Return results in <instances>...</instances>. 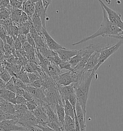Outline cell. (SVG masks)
<instances>
[{"label": "cell", "mask_w": 123, "mask_h": 131, "mask_svg": "<svg viewBox=\"0 0 123 131\" xmlns=\"http://www.w3.org/2000/svg\"><path fill=\"white\" fill-rule=\"evenodd\" d=\"M31 18L32 20L33 26L34 27L36 30L40 35H42V31L43 27L42 26V21L38 16V14L35 11Z\"/></svg>", "instance_id": "cell-19"}, {"label": "cell", "mask_w": 123, "mask_h": 131, "mask_svg": "<svg viewBox=\"0 0 123 131\" xmlns=\"http://www.w3.org/2000/svg\"><path fill=\"white\" fill-rule=\"evenodd\" d=\"M35 11L38 14V16H39L40 20L42 22V26L44 29H46V21L47 20V16H46V12L47 9L44 8L42 1L39 0L37 1L35 4Z\"/></svg>", "instance_id": "cell-13"}, {"label": "cell", "mask_w": 123, "mask_h": 131, "mask_svg": "<svg viewBox=\"0 0 123 131\" xmlns=\"http://www.w3.org/2000/svg\"><path fill=\"white\" fill-rule=\"evenodd\" d=\"M24 1L19 0H10L9 4L13 9L22 10Z\"/></svg>", "instance_id": "cell-25"}, {"label": "cell", "mask_w": 123, "mask_h": 131, "mask_svg": "<svg viewBox=\"0 0 123 131\" xmlns=\"http://www.w3.org/2000/svg\"><path fill=\"white\" fill-rule=\"evenodd\" d=\"M36 1L34 0L24 1L22 11L30 18L35 12V4Z\"/></svg>", "instance_id": "cell-17"}, {"label": "cell", "mask_w": 123, "mask_h": 131, "mask_svg": "<svg viewBox=\"0 0 123 131\" xmlns=\"http://www.w3.org/2000/svg\"><path fill=\"white\" fill-rule=\"evenodd\" d=\"M44 101L49 104L51 108L55 112L56 106L60 103H65V101L62 99L58 90L57 86L46 89ZM56 113V112H55Z\"/></svg>", "instance_id": "cell-5"}, {"label": "cell", "mask_w": 123, "mask_h": 131, "mask_svg": "<svg viewBox=\"0 0 123 131\" xmlns=\"http://www.w3.org/2000/svg\"><path fill=\"white\" fill-rule=\"evenodd\" d=\"M4 57H6L12 54V47L6 42H4Z\"/></svg>", "instance_id": "cell-34"}, {"label": "cell", "mask_w": 123, "mask_h": 131, "mask_svg": "<svg viewBox=\"0 0 123 131\" xmlns=\"http://www.w3.org/2000/svg\"><path fill=\"white\" fill-rule=\"evenodd\" d=\"M12 78L13 79L15 86H16L17 88L25 89L26 87L27 86V85H25L24 83H23V82L20 80L17 79L15 77H12Z\"/></svg>", "instance_id": "cell-31"}, {"label": "cell", "mask_w": 123, "mask_h": 131, "mask_svg": "<svg viewBox=\"0 0 123 131\" xmlns=\"http://www.w3.org/2000/svg\"><path fill=\"white\" fill-rule=\"evenodd\" d=\"M108 37L119 39L120 40L122 41L123 42V31H121V32L120 33L119 36H110Z\"/></svg>", "instance_id": "cell-45"}, {"label": "cell", "mask_w": 123, "mask_h": 131, "mask_svg": "<svg viewBox=\"0 0 123 131\" xmlns=\"http://www.w3.org/2000/svg\"><path fill=\"white\" fill-rule=\"evenodd\" d=\"M0 131H3V130H0Z\"/></svg>", "instance_id": "cell-51"}, {"label": "cell", "mask_w": 123, "mask_h": 131, "mask_svg": "<svg viewBox=\"0 0 123 131\" xmlns=\"http://www.w3.org/2000/svg\"><path fill=\"white\" fill-rule=\"evenodd\" d=\"M100 6L103 13L104 18L99 29L92 35L88 37H86L77 42L73 43L72 44V46H75L79 44L86 42L89 40L95 39L100 36L106 37L110 36H119L122 30L110 22L108 18L105 10L101 5Z\"/></svg>", "instance_id": "cell-1"}, {"label": "cell", "mask_w": 123, "mask_h": 131, "mask_svg": "<svg viewBox=\"0 0 123 131\" xmlns=\"http://www.w3.org/2000/svg\"><path fill=\"white\" fill-rule=\"evenodd\" d=\"M64 108L66 115L69 116L72 119H75L76 112H75L72 106L70 104L68 100H65Z\"/></svg>", "instance_id": "cell-24"}, {"label": "cell", "mask_w": 123, "mask_h": 131, "mask_svg": "<svg viewBox=\"0 0 123 131\" xmlns=\"http://www.w3.org/2000/svg\"><path fill=\"white\" fill-rule=\"evenodd\" d=\"M27 76L30 82V84L32 83L34 81H36L37 79H40L39 76L38 75V74L36 73H27Z\"/></svg>", "instance_id": "cell-35"}, {"label": "cell", "mask_w": 123, "mask_h": 131, "mask_svg": "<svg viewBox=\"0 0 123 131\" xmlns=\"http://www.w3.org/2000/svg\"><path fill=\"white\" fill-rule=\"evenodd\" d=\"M26 105L27 106L28 110L31 112H33L34 110L38 106V104L34 99L27 101Z\"/></svg>", "instance_id": "cell-27"}, {"label": "cell", "mask_w": 123, "mask_h": 131, "mask_svg": "<svg viewBox=\"0 0 123 131\" xmlns=\"http://www.w3.org/2000/svg\"><path fill=\"white\" fill-rule=\"evenodd\" d=\"M22 10L13 9L11 15V18L13 23L18 27L20 18L22 13Z\"/></svg>", "instance_id": "cell-23"}, {"label": "cell", "mask_w": 123, "mask_h": 131, "mask_svg": "<svg viewBox=\"0 0 123 131\" xmlns=\"http://www.w3.org/2000/svg\"><path fill=\"white\" fill-rule=\"evenodd\" d=\"M106 45L100 43L96 44H92L85 47L83 49L79 50V53L82 56V60L76 67L73 68V72L78 74H82L83 73V70L85 66L92 53L97 49L104 48Z\"/></svg>", "instance_id": "cell-3"}, {"label": "cell", "mask_w": 123, "mask_h": 131, "mask_svg": "<svg viewBox=\"0 0 123 131\" xmlns=\"http://www.w3.org/2000/svg\"><path fill=\"white\" fill-rule=\"evenodd\" d=\"M55 112L57 116L59 123L61 126H63L65 116L64 104L63 103H60L56 106Z\"/></svg>", "instance_id": "cell-21"}, {"label": "cell", "mask_w": 123, "mask_h": 131, "mask_svg": "<svg viewBox=\"0 0 123 131\" xmlns=\"http://www.w3.org/2000/svg\"><path fill=\"white\" fill-rule=\"evenodd\" d=\"M82 60V56L79 53L77 55L74 56L69 61V63L72 68H74Z\"/></svg>", "instance_id": "cell-26"}, {"label": "cell", "mask_w": 123, "mask_h": 131, "mask_svg": "<svg viewBox=\"0 0 123 131\" xmlns=\"http://www.w3.org/2000/svg\"><path fill=\"white\" fill-rule=\"evenodd\" d=\"M25 90L30 94L35 100L37 101L38 105L40 101H44L46 89L43 88V87L39 89H36L28 85Z\"/></svg>", "instance_id": "cell-9"}, {"label": "cell", "mask_w": 123, "mask_h": 131, "mask_svg": "<svg viewBox=\"0 0 123 131\" xmlns=\"http://www.w3.org/2000/svg\"><path fill=\"white\" fill-rule=\"evenodd\" d=\"M27 42L31 46L36 49L34 40L29 33H28L27 35Z\"/></svg>", "instance_id": "cell-40"}, {"label": "cell", "mask_w": 123, "mask_h": 131, "mask_svg": "<svg viewBox=\"0 0 123 131\" xmlns=\"http://www.w3.org/2000/svg\"><path fill=\"white\" fill-rule=\"evenodd\" d=\"M4 69L5 68L3 62H0V73H1V72L3 71Z\"/></svg>", "instance_id": "cell-50"}, {"label": "cell", "mask_w": 123, "mask_h": 131, "mask_svg": "<svg viewBox=\"0 0 123 131\" xmlns=\"http://www.w3.org/2000/svg\"><path fill=\"white\" fill-rule=\"evenodd\" d=\"M38 121V124H45L48 122V119L46 113L43 111L40 105H38L37 108L32 112Z\"/></svg>", "instance_id": "cell-16"}, {"label": "cell", "mask_w": 123, "mask_h": 131, "mask_svg": "<svg viewBox=\"0 0 123 131\" xmlns=\"http://www.w3.org/2000/svg\"><path fill=\"white\" fill-rule=\"evenodd\" d=\"M14 40V48L16 50H19L22 49V44L20 43L17 39V37H13Z\"/></svg>", "instance_id": "cell-36"}, {"label": "cell", "mask_w": 123, "mask_h": 131, "mask_svg": "<svg viewBox=\"0 0 123 131\" xmlns=\"http://www.w3.org/2000/svg\"><path fill=\"white\" fill-rule=\"evenodd\" d=\"M0 130L4 131H27L18 123L16 118L14 119H7L1 122Z\"/></svg>", "instance_id": "cell-8"}, {"label": "cell", "mask_w": 123, "mask_h": 131, "mask_svg": "<svg viewBox=\"0 0 123 131\" xmlns=\"http://www.w3.org/2000/svg\"><path fill=\"white\" fill-rule=\"evenodd\" d=\"M76 115L80 126L81 131H86V115L84 114L82 108L77 102L76 106Z\"/></svg>", "instance_id": "cell-14"}, {"label": "cell", "mask_w": 123, "mask_h": 131, "mask_svg": "<svg viewBox=\"0 0 123 131\" xmlns=\"http://www.w3.org/2000/svg\"><path fill=\"white\" fill-rule=\"evenodd\" d=\"M25 57L27 59V61L28 62L35 63V64L38 66V60H37V58L36 54L26 53Z\"/></svg>", "instance_id": "cell-30"}, {"label": "cell", "mask_w": 123, "mask_h": 131, "mask_svg": "<svg viewBox=\"0 0 123 131\" xmlns=\"http://www.w3.org/2000/svg\"><path fill=\"white\" fill-rule=\"evenodd\" d=\"M5 88L15 94L17 88L15 86V83L14 82L13 79H12V78H11V79L10 80V81L6 83Z\"/></svg>", "instance_id": "cell-28"}, {"label": "cell", "mask_w": 123, "mask_h": 131, "mask_svg": "<svg viewBox=\"0 0 123 131\" xmlns=\"http://www.w3.org/2000/svg\"><path fill=\"white\" fill-rule=\"evenodd\" d=\"M9 44L10 46L12 47H14V40L13 38L11 35H7L6 37L5 42Z\"/></svg>", "instance_id": "cell-42"}, {"label": "cell", "mask_w": 123, "mask_h": 131, "mask_svg": "<svg viewBox=\"0 0 123 131\" xmlns=\"http://www.w3.org/2000/svg\"><path fill=\"white\" fill-rule=\"evenodd\" d=\"M4 41L0 38V50L4 51Z\"/></svg>", "instance_id": "cell-49"}, {"label": "cell", "mask_w": 123, "mask_h": 131, "mask_svg": "<svg viewBox=\"0 0 123 131\" xmlns=\"http://www.w3.org/2000/svg\"><path fill=\"white\" fill-rule=\"evenodd\" d=\"M102 48L97 49L92 53L85 66L83 73L87 71H92L97 66L100 58V52Z\"/></svg>", "instance_id": "cell-10"}, {"label": "cell", "mask_w": 123, "mask_h": 131, "mask_svg": "<svg viewBox=\"0 0 123 131\" xmlns=\"http://www.w3.org/2000/svg\"><path fill=\"white\" fill-rule=\"evenodd\" d=\"M22 96L24 97V99L26 100L27 101H30V100H32L34 99L33 97L28 92H27V91L25 90L24 92L23 93Z\"/></svg>", "instance_id": "cell-43"}, {"label": "cell", "mask_w": 123, "mask_h": 131, "mask_svg": "<svg viewBox=\"0 0 123 131\" xmlns=\"http://www.w3.org/2000/svg\"><path fill=\"white\" fill-rule=\"evenodd\" d=\"M21 68H22L21 66H19L18 64L14 63V64H11V67L9 69L11 70L15 74L19 73L21 69Z\"/></svg>", "instance_id": "cell-37"}, {"label": "cell", "mask_w": 123, "mask_h": 131, "mask_svg": "<svg viewBox=\"0 0 123 131\" xmlns=\"http://www.w3.org/2000/svg\"><path fill=\"white\" fill-rule=\"evenodd\" d=\"M5 85H6V83H5L4 81H3L0 78V90L4 89L5 87Z\"/></svg>", "instance_id": "cell-48"}, {"label": "cell", "mask_w": 123, "mask_h": 131, "mask_svg": "<svg viewBox=\"0 0 123 131\" xmlns=\"http://www.w3.org/2000/svg\"><path fill=\"white\" fill-rule=\"evenodd\" d=\"M15 77L20 80L25 85H30V82L27 76V73L23 67H22L19 73L15 74Z\"/></svg>", "instance_id": "cell-22"}, {"label": "cell", "mask_w": 123, "mask_h": 131, "mask_svg": "<svg viewBox=\"0 0 123 131\" xmlns=\"http://www.w3.org/2000/svg\"><path fill=\"white\" fill-rule=\"evenodd\" d=\"M11 78V75L5 69L0 73V78L6 83L10 81Z\"/></svg>", "instance_id": "cell-29"}, {"label": "cell", "mask_w": 123, "mask_h": 131, "mask_svg": "<svg viewBox=\"0 0 123 131\" xmlns=\"http://www.w3.org/2000/svg\"><path fill=\"white\" fill-rule=\"evenodd\" d=\"M63 62H69L74 56L79 53V50H71L65 48L55 51Z\"/></svg>", "instance_id": "cell-12"}, {"label": "cell", "mask_w": 123, "mask_h": 131, "mask_svg": "<svg viewBox=\"0 0 123 131\" xmlns=\"http://www.w3.org/2000/svg\"><path fill=\"white\" fill-rule=\"evenodd\" d=\"M17 39L20 43L23 44L24 43L27 42V35L19 34L17 36Z\"/></svg>", "instance_id": "cell-44"}, {"label": "cell", "mask_w": 123, "mask_h": 131, "mask_svg": "<svg viewBox=\"0 0 123 131\" xmlns=\"http://www.w3.org/2000/svg\"><path fill=\"white\" fill-rule=\"evenodd\" d=\"M59 67L61 70L64 69L68 70V71H73V68L68 62H63L61 61V62L59 66Z\"/></svg>", "instance_id": "cell-32"}, {"label": "cell", "mask_w": 123, "mask_h": 131, "mask_svg": "<svg viewBox=\"0 0 123 131\" xmlns=\"http://www.w3.org/2000/svg\"><path fill=\"white\" fill-rule=\"evenodd\" d=\"M5 59L4 51L0 50V62H2Z\"/></svg>", "instance_id": "cell-47"}, {"label": "cell", "mask_w": 123, "mask_h": 131, "mask_svg": "<svg viewBox=\"0 0 123 131\" xmlns=\"http://www.w3.org/2000/svg\"><path fill=\"white\" fill-rule=\"evenodd\" d=\"M0 96L3 100L8 101L14 105H15V95L14 93L4 88L0 90Z\"/></svg>", "instance_id": "cell-18"}, {"label": "cell", "mask_w": 123, "mask_h": 131, "mask_svg": "<svg viewBox=\"0 0 123 131\" xmlns=\"http://www.w3.org/2000/svg\"><path fill=\"white\" fill-rule=\"evenodd\" d=\"M28 18H29V17L27 16V14L25 13L22 12V15H21V17L20 18V19H19V25H21V24H23L26 23L27 21H28Z\"/></svg>", "instance_id": "cell-41"}, {"label": "cell", "mask_w": 123, "mask_h": 131, "mask_svg": "<svg viewBox=\"0 0 123 131\" xmlns=\"http://www.w3.org/2000/svg\"><path fill=\"white\" fill-rule=\"evenodd\" d=\"M57 88L60 96L64 101L65 100H67L68 97L71 95L75 93V89L72 85L68 86L57 85Z\"/></svg>", "instance_id": "cell-15"}, {"label": "cell", "mask_w": 123, "mask_h": 131, "mask_svg": "<svg viewBox=\"0 0 123 131\" xmlns=\"http://www.w3.org/2000/svg\"><path fill=\"white\" fill-rule=\"evenodd\" d=\"M31 86H32L36 89H39L42 87V82L40 79H38L36 80V81H34L29 85Z\"/></svg>", "instance_id": "cell-39"}, {"label": "cell", "mask_w": 123, "mask_h": 131, "mask_svg": "<svg viewBox=\"0 0 123 131\" xmlns=\"http://www.w3.org/2000/svg\"><path fill=\"white\" fill-rule=\"evenodd\" d=\"M94 74L92 71L84 72L79 85L75 91L77 101L80 106L85 115L90 85Z\"/></svg>", "instance_id": "cell-2"}, {"label": "cell", "mask_w": 123, "mask_h": 131, "mask_svg": "<svg viewBox=\"0 0 123 131\" xmlns=\"http://www.w3.org/2000/svg\"><path fill=\"white\" fill-rule=\"evenodd\" d=\"M15 116L10 114H4L0 112V123L7 119H15Z\"/></svg>", "instance_id": "cell-33"}, {"label": "cell", "mask_w": 123, "mask_h": 131, "mask_svg": "<svg viewBox=\"0 0 123 131\" xmlns=\"http://www.w3.org/2000/svg\"><path fill=\"white\" fill-rule=\"evenodd\" d=\"M99 1L100 5H101L105 10L108 18L110 22L119 28L122 31H123V21L121 19V15L108 7L102 1L100 0Z\"/></svg>", "instance_id": "cell-7"}, {"label": "cell", "mask_w": 123, "mask_h": 131, "mask_svg": "<svg viewBox=\"0 0 123 131\" xmlns=\"http://www.w3.org/2000/svg\"><path fill=\"white\" fill-rule=\"evenodd\" d=\"M20 125L24 127L28 131H30L33 127L38 125V121L32 112L27 111L23 115L15 118Z\"/></svg>", "instance_id": "cell-6"}, {"label": "cell", "mask_w": 123, "mask_h": 131, "mask_svg": "<svg viewBox=\"0 0 123 131\" xmlns=\"http://www.w3.org/2000/svg\"><path fill=\"white\" fill-rule=\"evenodd\" d=\"M123 44L122 41L119 40L117 43L114 45H106L104 47L100 52V58L97 66L92 71V72L94 74L96 73L97 70L105 61H106L112 54L115 53L116 51L120 48Z\"/></svg>", "instance_id": "cell-4"}, {"label": "cell", "mask_w": 123, "mask_h": 131, "mask_svg": "<svg viewBox=\"0 0 123 131\" xmlns=\"http://www.w3.org/2000/svg\"><path fill=\"white\" fill-rule=\"evenodd\" d=\"M63 131H75V119H72L66 114L63 125Z\"/></svg>", "instance_id": "cell-20"}, {"label": "cell", "mask_w": 123, "mask_h": 131, "mask_svg": "<svg viewBox=\"0 0 123 131\" xmlns=\"http://www.w3.org/2000/svg\"><path fill=\"white\" fill-rule=\"evenodd\" d=\"M42 34L44 37L47 46L50 50L56 51L65 48V47L62 46L60 44L56 42L49 35L45 29H43Z\"/></svg>", "instance_id": "cell-11"}, {"label": "cell", "mask_w": 123, "mask_h": 131, "mask_svg": "<svg viewBox=\"0 0 123 131\" xmlns=\"http://www.w3.org/2000/svg\"><path fill=\"white\" fill-rule=\"evenodd\" d=\"M42 4H43V6L44 8L47 10L49 6L51 4V2L50 1H45V0L42 1Z\"/></svg>", "instance_id": "cell-46"}, {"label": "cell", "mask_w": 123, "mask_h": 131, "mask_svg": "<svg viewBox=\"0 0 123 131\" xmlns=\"http://www.w3.org/2000/svg\"><path fill=\"white\" fill-rule=\"evenodd\" d=\"M27 101L24 99L23 96H15V105L26 104Z\"/></svg>", "instance_id": "cell-38"}]
</instances>
